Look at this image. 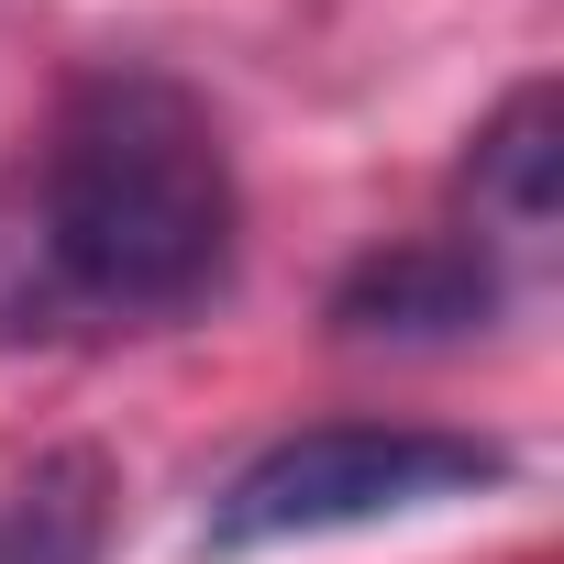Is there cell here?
<instances>
[{"label": "cell", "instance_id": "obj_1", "mask_svg": "<svg viewBox=\"0 0 564 564\" xmlns=\"http://www.w3.org/2000/svg\"><path fill=\"white\" fill-rule=\"evenodd\" d=\"M243 188L199 89L89 67L0 199V333H155L232 289Z\"/></svg>", "mask_w": 564, "mask_h": 564}, {"label": "cell", "instance_id": "obj_2", "mask_svg": "<svg viewBox=\"0 0 564 564\" xmlns=\"http://www.w3.org/2000/svg\"><path fill=\"white\" fill-rule=\"evenodd\" d=\"M509 487V443L487 432H443V421H311L289 443H265L199 520V553L243 564V553H289V542H344V531H388L454 498Z\"/></svg>", "mask_w": 564, "mask_h": 564}, {"label": "cell", "instance_id": "obj_3", "mask_svg": "<svg viewBox=\"0 0 564 564\" xmlns=\"http://www.w3.org/2000/svg\"><path fill=\"white\" fill-rule=\"evenodd\" d=\"M498 311H509V265L487 243H465V232L388 243L333 289V333L344 344H465Z\"/></svg>", "mask_w": 564, "mask_h": 564}, {"label": "cell", "instance_id": "obj_4", "mask_svg": "<svg viewBox=\"0 0 564 564\" xmlns=\"http://www.w3.org/2000/svg\"><path fill=\"white\" fill-rule=\"evenodd\" d=\"M553 221H564V111L531 78L465 144V243L509 265V254H553Z\"/></svg>", "mask_w": 564, "mask_h": 564}, {"label": "cell", "instance_id": "obj_5", "mask_svg": "<svg viewBox=\"0 0 564 564\" xmlns=\"http://www.w3.org/2000/svg\"><path fill=\"white\" fill-rule=\"evenodd\" d=\"M111 542V465L100 454H56L0 498V564H100Z\"/></svg>", "mask_w": 564, "mask_h": 564}]
</instances>
